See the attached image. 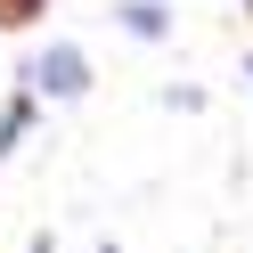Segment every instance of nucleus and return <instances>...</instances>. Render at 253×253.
Instances as JSON below:
<instances>
[{
    "label": "nucleus",
    "instance_id": "1",
    "mask_svg": "<svg viewBox=\"0 0 253 253\" xmlns=\"http://www.w3.org/2000/svg\"><path fill=\"white\" fill-rule=\"evenodd\" d=\"M33 90L41 98H82L90 90V57L74 49V41H49V49L33 57Z\"/></svg>",
    "mask_w": 253,
    "mask_h": 253
},
{
    "label": "nucleus",
    "instance_id": "2",
    "mask_svg": "<svg viewBox=\"0 0 253 253\" xmlns=\"http://www.w3.org/2000/svg\"><path fill=\"white\" fill-rule=\"evenodd\" d=\"M115 17H123V25H131V33H147V41H155V33H164V8H155V0H123Z\"/></svg>",
    "mask_w": 253,
    "mask_h": 253
},
{
    "label": "nucleus",
    "instance_id": "3",
    "mask_svg": "<svg viewBox=\"0 0 253 253\" xmlns=\"http://www.w3.org/2000/svg\"><path fill=\"white\" fill-rule=\"evenodd\" d=\"M33 8H41V0H0V25H25Z\"/></svg>",
    "mask_w": 253,
    "mask_h": 253
},
{
    "label": "nucleus",
    "instance_id": "4",
    "mask_svg": "<svg viewBox=\"0 0 253 253\" xmlns=\"http://www.w3.org/2000/svg\"><path fill=\"white\" fill-rule=\"evenodd\" d=\"M245 82H253V66H245Z\"/></svg>",
    "mask_w": 253,
    "mask_h": 253
},
{
    "label": "nucleus",
    "instance_id": "5",
    "mask_svg": "<svg viewBox=\"0 0 253 253\" xmlns=\"http://www.w3.org/2000/svg\"><path fill=\"white\" fill-rule=\"evenodd\" d=\"M106 253H115V245H106Z\"/></svg>",
    "mask_w": 253,
    "mask_h": 253
}]
</instances>
